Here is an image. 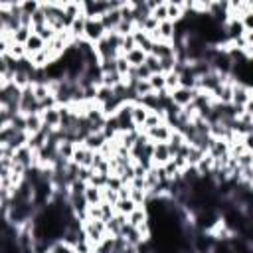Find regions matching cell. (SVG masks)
Wrapping results in <instances>:
<instances>
[{"label":"cell","instance_id":"603a6c76","mask_svg":"<svg viewBox=\"0 0 253 253\" xmlns=\"http://www.w3.org/2000/svg\"><path fill=\"white\" fill-rule=\"evenodd\" d=\"M178 87H180V73H178V71L168 73V75H166V91L172 93V91L178 89Z\"/></svg>","mask_w":253,"mask_h":253},{"label":"cell","instance_id":"ac0fdd59","mask_svg":"<svg viewBox=\"0 0 253 253\" xmlns=\"http://www.w3.org/2000/svg\"><path fill=\"white\" fill-rule=\"evenodd\" d=\"M138 206L130 200V198H123V200H119L117 204H115V213H121V215H130L134 210H136Z\"/></svg>","mask_w":253,"mask_h":253},{"label":"cell","instance_id":"ba28073f","mask_svg":"<svg viewBox=\"0 0 253 253\" xmlns=\"http://www.w3.org/2000/svg\"><path fill=\"white\" fill-rule=\"evenodd\" d=\"M172 126L168 125V123H164V125H160V126H154V128H148V130H144V134H146V138L150 140V142H168L170 140V136H172Z\"/></svg>","mask_w":253,"mask_h":253},{"label":"cell","instance_id":"8fae6325","mask_svg":"<svg viewBox=\"0 0 253 253\" xmlns=\"http://www.w3.org/2000/svg\"><path fill=\"white\" fill-rule=\"evenodd\" d=\"M148 113H150V109H148V107H144L142 103L134 101V105H132V123H134V126H136V130H142V126H144V123H146Z\"/></svg>","mask_w":253,"mask_h":253},{"label":"cell","instance_id":"6da1fadb","mask_svg":"<svg viewBox=\"0 0 253 253\" xmlns=\"http://www.w3.org/2000/svg\"><path fill=\"white\" fill-rule=\"evenodd\" d=\"M83 233H85V239L87 243L91 245V249L95 251L107 237V221L103 219H93V217H85L83 219Z\"/></svg>","mask_w":253,"mask_h":253},{"label":"cell","instance_id":"5bb4252c","mask_svg":"<svg viewBox=\"0 0 253 253\" xmlns=\"http://www.w3.org/2000/svg\"><path fill=\"white\" fill-rule=\"evenodd\" d=\"M146 57H148V53H146L144 49H140V47H134V49H130L128 53H125V59L128 61L130 67H140V65H144Z\"/></svg>","mask_w":253,"mask_h":253},{"label":"cell","instance_id":"ffe728a7","mask_svg":"<svg viewBox=\"0 0 253 253\" xmlns=\"http://www.w3.org/2000/svg\"><path fill=\"white\" fill-rule=\"evenodd\" d=\"M34 34V28L30 26H22L14 32V43H20V45H26V42L30 40V36Z\"/></svg>","mask_w":253,"mask_h":253},{"label":"cell","instance_id":"8992f818","mask_svg":"<svg viewBox=\"0 0 253 253\" xmlns=\"http://www.w3.org/2000/svg\"><path fill=\"white\" fill-rule=\"evenodd\" d=\"M42 109H40V103H38V99H36V95H34V89H32V85L30 87H26L24 91H22V99H20V113L22 115H32V113H40Z\"/></svg>","mask_w":253,"mask_h":253},{"label":"cell","instance_id":"30bf717a","mask_svg":"<svg viewBox=\"0 0 253 253\" xmlns=\"http://www.w3.org/2000/svg\"><path fill=\"white\" fill-rule=\"evenodd\" d=\"M101 22L105 26L107 32H117L119 24L123 22V14H121V8H115V10H109L105 16H101Z\"/></svg>","mask_w":253,"mask_h":253},{"label":"cell","instance_id":"4fadbf2b","mask_svg":"<svg viewBox=\"0 0 253 253\" xmlns=\"http://www.w3.org/2000/svg\"><path fill=\"white\" fill-rule=\"evenodd\" d=\"M26 130L30 132V136L38 134L43 130V121H42V115L40 113H32V115H26Z\"/></svg>","mask_w":253,"mask_h":253},{"label":"cell","instance_id":"e0dca14e","mask_svg":"<svg viewBox=\"0 0 253 253\" xmlns=\"http://www.w3.org/2000/svg\"><path fill=\"white\" fill-rule=\"evenodd\" d=\"M24 47H26V53H28V57H30V55H34V53L42 51V49L45 47V42H43V40H42L38 34H32V36H30V40L26 42V45H24Z\"/></svg>","mask_w":253,"mask_h":253},{"label":"cell","instance_id":"5b68a950","mask_svg":"<svg viewBox=\"0 0 253 253\" xmlns=\"http://www.w3.org/2000/svg\"><path fill=\"white\" fill-rule=\"evenodd\" d=\"M95 156H97L95 150H91V148H87V146H83V144H77L71 162H73L75 166H79V168H93Z\"/></svg>","mask_w":253,"mask_h":253},{"label":"cell","instance_id":"d6986e66","mask_svg":"<svg viewBox=\"0 0 253 253\" xmlns=\"http://www.w3.org/2000/svg\"><path fill=\"white\" fill-rule=\"evenodd\" d=\"M148 81H150V87H152V91H154L156 95H164V93H168V91H166V75L156 73V75H152Z\"/></svg>","mask_w":253,"mask_h":253},{"label":"cell","instance_id":"9c48e42d","mask_svg":"<svg viewBox=\"0 0 253 253\" xmlns=\"http://www.w3.org/2000/svg\"><path fill=\"white\" fill-rule=\"evenodd\" d=\"M172 160V150L168 146V142H156L154 150H152V164L154 166H164Z\"/></svg>","mask_w":253,"mask_h":253},{"label":"cell","instance_id":"2e32d148","mask_svg":"<svg viewBox=\"0 0 253 253\" xmlns=\"http://www.w3.org/2000/svg\"><path fill=\"white\" fill-rule=\"evenodd\" d=\"M134 42H136V47L144 49L146 53H150V51H152V47H154L152 38H150L146 32H140V30H136V32H134Z\"/></svg>","mask_w":253,"mask_h":253},{"label":"cell","instance_id":"44dd1931","mask_svg":"<svg viewBox=\"0 0 253 253\" xmlns=\"http://www.w3.org/2000/svg\"><path fill=\"white\" fill-rule=\"evenodd\" d=\"M158 22H166L168 20V2H158L154 8H152V12H150Z\"/></svg>","mask_w":253,"mask_h":253},{"label":"cell","instance_id":"4316f807","mask_svg":"<svg viewBox=\"0 0 253 253\" xmlns=\"http://www.w3.org/2000/svg\"><path fill=\"white\" fill-rule=\"evenodd\" d=\"M251 121H253V115H251Z\"/></svg>","mask_w":253,"mask_h":253},{"label":"cell","instance_id":"3957f363","mask_svg":"<svg viewBox=\"0 0 253 253\" xmlns=\"http://www.w3.org/2000/svg\"><path fill=\"white\" fill-rule=\"evenodd\" d=\"M196 95H198V89L178 87V89H174V91L170 93V101H172L178 109H186V107H190V105L194 103Z\"/></svg>","mask_w":253,"mask_h":253},{"label":"cell","instance_id":"484cf974","mask_svg":"<svg viewBox=\"0 0 253 253\" xmlns=\"http://www.w3.org/2000/svg\"><path fill=\"white\" fill-rule=\"evenodd\" d=\"M251 10H253V2H251Z\"/></svg>","mask_w":253,"mask_h":253},{"label":"cell","instance_id":"cb8c5ba5","mask_svg":"<svg viewBox=\"0 0 253 253\" xmlns=\"http://www.w3.org/2000/svg\"><path fill=\"white\" fill-rule=\"evenodd\" d=\"M103 202H109V204H117L119 202V192L111 186H103Z\"/></svg>","mask_w":253,"mask_h":253},{"label":"cell","instance_id":"277c9868","mask_svg":"<svg viewBox=\"0 0 253 253\" xmlns=\"http://www.w3.org/2000/svg\"><path fill=\"white\" fill-rule=\"evenodd\" d=\"M42 121H43V126L49 128V130H59L61 128V105H55V107H49V109H43L42 113Z\"/></svg>","mask_w":253,"mask_h":253},{"label":"cell","instance_id":"52a82bcc","mask_svg":"<svg viewBox=\"0 0 253 253\" xmlns=\"http://www.w3.org/2000/svg\"><path fill=\"white\" fill-rule=\"evenodd\" d=\"M249 99H251V87L235 81L233 83V101H231V105L237 107V109H245V105L249 103Z\"/></svg>","mask_w":253,"mask_h":253},{"label":"cell","instance_id":"d4e9b609","mask_svg":"<svg viewBox=\"0 0 253 253\" xmlns=\"http://www.w3.org/2000/svg\"><path fill=\"white\" fill-rule=\"evenodd\" d=\"M241 24H243L245 32H253V10H249L241 16Z\"/></svg>","mask_w":253,"mask_h":253},{"label":"cell","instance_id":"9a60e30c","mask_svg":"<svg viewBox=\"0 0 253 253\" xmlns=\"http://www.w3.org/2000/svg\"><path fill=\"white\" fill-rule=\"evenodd\" d=\"M85 200L89 206H99L103 202V188H99L95 184H87L85 186Z\"/></svg>","mask_w":253,"mask_h":253},{"label":"cell","instance_id":"7a4b0ae2","mask_svg":"<svg viewBox=\"0 0 253 253\" xmlns=\"http://www.w3.org/2000/svg\"><path fill=\"white\" fill-rule=\"evenodd\" d=\"M107 34H109V32L105 30L101 18H87V26H85V36H83V38H85L89 43L97 45Z\"/></svg>","mask_w":253,"mask_h":253},{"label":"cell","instance_id":"7c38bea8","mask_svg":"<svg viewBox=\"0 0 253 253\" xmlns=\"http://www.w3.org/2000/svg\"><path fill=\"white\" fill-rule=\"evenodd\" d=\"M109 138L105 136V132H91V134H87L85 138H83V146H87V148H91V150H95V152H99L103 146H105V142H107Z\"/></svg>","mask_w":253,"mask_h":253},{"label":"cell","instance_id":"7402d4cb","mask_svg":"<svg viewBox=\"0 0 253 253\" xmlns=\"http://www.w3.org/2000/svg\"><path fill=\"white\" fill-rule=\"evenodd\" d=\"M144 65H146V69H148L152 75H156V73H162V71H160V59H158L156 55H152V53H148V57H146Z\"/></svg>","mask_w":253,"mask_h":253}]
</instances>
